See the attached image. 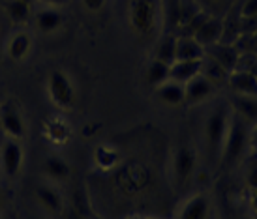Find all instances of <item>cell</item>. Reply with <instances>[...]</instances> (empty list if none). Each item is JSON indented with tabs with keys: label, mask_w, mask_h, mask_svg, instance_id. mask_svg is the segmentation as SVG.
Wrapping results in <instances>:
<instances>
[{
	"label": "cell",
	"mask_w": 257,
	"mask_h": 219,
	"mask_svg": "<svg viewBox=\"0 0 257 219\" xmlns=\"http://www.w3.org/2000/svg\"><path fill=\"white\" fill-rule=\"evenodd\" d=\"M250 124L233 111L231 120H229L227 135H225V141H223V148H221L220 154V163L223 167H233L235 163L242 159L246 150L250 148Z\"/></svg>",
	"instance_id": "6da1fadb"
},
{
	"label": "cell",
	"mask_w": 257,
	"mask_h": 219,
	"mask_svg": "<svg viewBox=\"0 0 257 219\" xmlns=\"http://www.w3.org/2000/svg\"><path fill=\"white\" fill-rule=\"evenodd\" d=\"M128 19L132 29L139 36H150L156 32L162 19L160 0H132L128 8Z\"/></svg>",
	"instance_id": "7a4b0ae2"
},
{
	"label": "cell",
	"mask_w": 257,
	"mask_h": 219,
	"mask_svg": "<svg viewBox=\"0 0 257 219\" xmlns=\"http://www.w3.org/2000/svg\"><path fill=\"white\" fill-rule=\"evenodd\" d=\"M231 113L233 111L220 105L208 114L207 122H205V144H207L208 152L218 159H220L223 141H225V135H227Z\"/></svg>",
	"instance_id": "3957f363"
},
{
	"label": "cell",
	"mask_w": 257,
	"mask_h": 219,
	"mask_svg": "<svg viewBox=\"0 0 257 219\" xmlns=\"http://www.w3.org/2000/svg\"><path fill=\"white\" fill-rule=\"evenodd\" d=\"M47 94H49L53 105L58 109H70L75 99V90H73L72 79L68 77L66 71L55 70L47 77Z\"/></svg>",
	"instance_id": "277c9868"
},
{
	"label": "cell",
	"mask_w": 257,
	"mask_h": 219,
	"mask_svg": "<svg viewBox=\"0 0 257 219\" xmlns=\"http://www.w3.org/2000/svg\"><path fill=\"white\" fill-rule=\"evenodd\" d=\"M197 167V154L192 146L182 144L173 154V178L179 187H184L192 180L193 172Z\"/></svg>",
	"instance_id": "5b68a950"
},
{
	"label": "cell",
	"mask_w": 257,
	"mask_h": 219,
	"mask_svg": "<svg viewBox=\"0 0 257 219\" xmlns=\"http://www.w3.org/2000/svg\"><path fill=\"white\" fill-rule=\"evenodd\" d=\"M23 161H25V154H23L21 141L15 139H6L2 148H0V167L2 172L8 178H15L23 169Z\"/></svg>",
	"instance_id": "8992f818"
},
{
	"label": "cell",
	"mask_w": 257,
	"mask_h": 219,
	"mask_svg": "<svg viewBox=\"0 0 257 219\" xmlns=\"http://www.w3.org/2000/svg\"><path fill=\"white\" fill-rule=\"evenodd\" d=\"M0 126L8 135V139L21 141L27 133V126L23 120V114L14 103H0Z\"/></svg>",
	"instance_id": "52a82bcc"
},
{
	"label": "cell",
	"mask_w": 257,
	"mask_h": 219,
	"mask_svg": "<svg viewBox=\"0 0 257 219\" xmlns=\"http://www.w3.org/2000/svg\"><path fill=\"white\" fill-rule=\"evenodd\" d=\"M216 90V85L207 77L199 73L197 77H193L192 81H188L184 85V105H199L203 101H207Z\"/></svg>",
	"instance_id": "ba28073f"
},
{
	"label": "cell",
	"mask_w": 257,
	"mask_h": 219,
	"mask_svg": "<svg viewBox=\"0 0 257 219\" xmlns=\"http://www.w3.org/2000/svg\"><path fill=\"white\" fill-rule=\"evenodd\" d=\"M214 208L205 193H197L186 200L179 212V219H212Z\"/></svg>",
	"instance_id": "9c48e42d"
},
{
	"label": "cell",
	"mask_w": 257,
	"mask_h": 219,
	"mask_svg": "<svg viewBox=\"0 0 257 219\" xmlns=\"http://www.w3.org/2000/svg\"><path fill=\"white\" fill-rule=\"evenodd\" d=\"M34 21H36V29L43 34H51L58 30L64 25V14L62 8H51V6H42L36 10L34 14Z\"/></svg>",
	"instance_id": "30bf717a"
},
{
	"label": "cell",
	"mask_w": 257,
	"mask_h": 219,
	"mask_svg": "<svg viewBox=\"0 0 257 219\" xmlns=\"http://www.w3.org/2000/svg\"><path fill=\"white\" fill-rule=\"evenodd\" d=\"M221 34H223V27H221V23L216 19V17H205L201 25L197 29L193 30V38L197 40V42L207 49L210 45H216V43H220L221 40Z\"/></svg>",
	"instance_id": "8fae6325"
},
{
	"label": "cell",
	"mask_w": 257,
	"mask_h": 219,
	"mask_svg": "<svg viewBox=\"0 0 257 219\" xmlns=\"http://www.w3.org/2000/svg\"><path fill=\"white\" fill-rule=\"evenodd\" d=\"M229 86L235 94L242 96H257V73L250 70H233L227 77Z\"/></svg>",
	"instance_id": "7c38bea8"
},
{
	"label": "cell",
	"mask_w": 257,
	"mask_h": 219,
	"mask_svg": "<svg viewBox=\"0 0 257 219\" xmlns=\"http://www.w3.org/2000/svg\"><path fill=\"white\" fill-rule=\"evenodd\" d=\"M203 71V60H175L169 66V79L186 85Z\"/></svg>",
	"instance_id": "4fadbf2b"
},
{
	"label": "cell",
	"mask_w": 257,
	"mask_h": 219,
	"mask_svg": "<svg viewBox=\"0 0 257 219\" xmlns=\"http://www.w3.org/2000/svg\"><path fill=\"white\" fill-rule=\"evenodd\" d=\"M36 198L38 202L42 204L43 210H47L49 213L53 215H60L62 213V195H60V191L55 187V185L51 184H42L36 187Z\"/></svg>",
	"instance_id": "5bb4252c"
},
{
	"label": "cell",
	"mask_w": 257,
	"mask_h": 219,
	"mask_svg": "<svg viewBox=\"0 0 257 219\" xmlns=\"http://www.w3.org/2000/svg\"><path fill=\"white\" fill-rule=\"evenodd\" d=\"M207 49L193 36L177 38V60H203Z\"/></svg>",
	"instance_id": "9a60e30c"
},
{
	"label": "cell",
	"mask_w": 257,
	"mask_h": 219,
	"mask_svg": "<svg viewBox=\"0 0 257 219\" xmlns=\"http://www.w3.org/2000/svg\"><path fill=\"white\" fill-rule=\"evenodd\" d=\"M43 174L45 178H49L51 182H66L70 178V163L66 161L64 157L60 156H49L43 159Z\"/></svg>",
	"instance_id": "2e32d148"
},
{
	"label": "cell",
	"mask_w": 257,
	"mask_h": 219,
	"mask_svg": "<svg viewBox=\"0 0 257 219\" xmlns=\"http://www.w3.org/2000/svg\"><path fill=\"white\" fill-rule=\"evenodd\" d=\"M156 94L160 101H164L165 105H184V85H180V83L173 81V79H167L165 83L156 86Z\"/></svg>",
	"instance_id": "e0dca14e"
},
{
	"label": "cell",
	"mask_w": 257,
	"mask_h": 219,
	"mask_svg": "<svg viewBox=\"0 0 257 219\" xmlns=\"http://www.w3.org/2000/svg\"><path fill=\"white\" fill-rule=\"evenodd\" d=\"M233 111H235L240 118L248 122L250 126L257 124V96H242V94H235L233 98Z\"/></svg>",
	"instance_id": "ac0fdd59"
},
{
	"label": "cell",
	"mask_w": 257,
	"mask_h": 219,
	"mask_svg": "<svg viewBox=\"0 0 257 219\" xmlns=\"http://www.w3.org/2000/svg\"><path fill=\"white\" fill-rule=\"evenodd\" d=\"M212 49H210V55H212V62H216L218 66H221L225 71H231L235 70L236 62H238V55H236V51L233 47H227V45H220V43H216V45H210Z\"/></svg>",
	"instance_id": "d6986e66"
},
{
	"label": "cell",
	"mask_w": 257,
	"mask_h": 219,
	"mask_svg": "<svg viewBox=\"0 0 257 219\" xmlns=\"http://www.w3.org/2000/svg\"><path fill=\"white\" fill-rule=\"evenodd\" d=\"M154 58L160 60V62L171 66L175 60H177V38L171 34H165L156 45V53H154Z\"/></svg>",
	"instance_id": "ffe728a7"
},
{
	"label": "cell",
	"mask_w": 257,
	"mask_h": 219,
	"mask_svg": "<svg viewBox=\"0 0 257 219\" xmlns=\"http://www.w3.org/2000/svg\"><path fill=\"white\" fill-rule=\"evenodd\" d=\"M30 45H32L30 36L27 32H17L8 42V55H10V58H14V60H23V58L29 55Z\"/></svg>",
	"instance_id": "44dd1931"
},
{
	"label": "cell",
	"mask_w": 257,
	"mask_h": 219,
	"mask_svg": "<svg viewBox=\"0 0 257 219\" xmlns=\"http://www.w3.org/2000/svg\"><path fill=\"white\" fill-rule=\"evenodd\" d=\"M6 12L12 21L17 23V25H23L30 19L32 6L23 2V0H6Z\"/></svg>",
	"instance_id": "7402d4cb"
},
{
	"label": "cell",
	"mask_w": 257,
	"mask_h": 219,
	"mask_svg": "<svg viewBox=\"0 0 257 219\" xmlns=\"http://www.w3.org/2000/svg\"><path fill=\"white\" fill-rule=\"evenodd\" d=\"M167 79H169V66L156 60V58H152V62L147 68V81H149V85H152L156 88L162 83H165Z\"/></svg>",
	"instance_id": "603a6c76"
},
{
	"label": "cell",
	"mask_w": 257,
	"mask_h": 219,
	"mask_svg": "<svg viewBox=\"0 0 257 219\" xmlns=\"http://www.w3.org/2000/svg\"><path fill=\"white\" fill-rule=\"evenodd\" d=\"M45 135H47V139L53 141L55 144H62V142L68 141V137H70V127L66 126V122L58 120H51L45 127Z\"/></svg>",
	"instance_id": "cb8c5ba5"
},
{
	"label": "cell",
	"mask_w": 257,
	"mask_h": 219,
	"mask_svg": "<svg viewBox=\"0 0 257 219\" xmlns=\"http://www.w3.org/2000/svg\"><path fill=\"white\" fill-rule=\"evenodd\" d=\"M248 191H250V206L257 217V161H253L248 169Z\"/></svg>",
	"instance_id": "d4e9b609"
},
{
	"label": "cell",
	"mask_w": 257,
	"mask_h": 219,
	"mask_svg": "<svg viewBox=\"0 0 257 219\" xmlns=\"http://www.w3.org/2000/svg\"><path fill=\"white\" fill-rule=\"evenodd\" d=\"M96 163L100 165L101 169H109V167H113L114 163H116V154H114V150L111 148H98L96 150Z\"/></svg>",
	"instance_id": "484cf974"
},
{
	"label": "cell",
	"mask_w": 257,
	"mask_h": 219,
	"mask_svg": "<svg viewBox=\"0 0 257 219\" xmlns=\"http://www.w3.org/2000/svg\"><path fill=\"white\" fill-rule=\"evenodd\" d=\"M240 17L242 19H251L257 21V0H246L240 10Z\"/></svg>",
	"instance_id": "4316f807"
},
{
	"label": "cell",
	"mask_w": 257,
	"mask_h": 219,
	"mask_svg": "<svg viewBox=\"0 0 257 219\" xmlns=\"http://www.w3.org/2000/svg\"><path fill=\"white\" fill-rule=\"evenodd\" d=\"M83 4L88 12H100L103 4H105V0H83Z\"/></svg>",
	"instance_id": "83f0119b"
},
{
	"label": "cell",
	"mask_w": 257,
	"mask_h": 219,
	"mask_svg": "<svg viewBox=\"0 0 257 219\" xmlns=\"http://www.w3.org/2000/svg\"><path fill=\"white\" fill-rule=\"evenodd\" d=\"M42 6H51V8H64L70 0H40Z\"/></svg>",
	"instance_id": "f1b7e54d"
},
{
	"label": "cell",
	"mask_w": 257,
	"mask_h": 219,
	"mask_svg": "<svg viewBox=\"0 0 257 219\" xmlns=\"http://www.w3.org/2000/svg\"><path fill=\"white\" fill-rule=\"evenodd\" d=\"M250 148H253L257 152V124H255V126H251V131H250Z\"/></svg>",
	"instance_id": "f546056e"
},
{
	"label": "cell",
	"mask_w": 257,
	"mask_h": 219,
	"mask_svg": "<svg viewBox=\"0 0 257 219\" xmlns=\"http://www.w3.org/2000/svg\"><path fill=\"white\" fill-rule=\"evenodd\" d=\"M2 206H4V195H2V189H0V210H2Z\"/></svg>",
	"instance_id": "4dcf8cb0"
},
{
	"label": "cell",
	"mask_w": 257,
	"mask_h": 219,
	"mask_svg": "<svg viewBox=\"0 0 257 219\" xmlns=\"http://www.w3.org/2000/svg\"><path fill=\"white\" fill-rule=\"evenodd\" d=\"M23 2H27V4H30V6H34V4L40 2V0H23Z\"/></svg>",
	"instance_id": "1f68e13d"
},
{
	"label": "cell",
	"mask_w": 257,
	"mask_h": 219,
	"mask_svg": "<svg viewBox=\"0 0 257 219\" xmlns=\"http://www.w3.org/2000/svg\"><path fill=\"white\" fill-rule=\"evenodd\" d=\"M2 219H4V217H2Z\"/></svg>",
	"instance_id": "d6a6232c"
}]
</instances>
